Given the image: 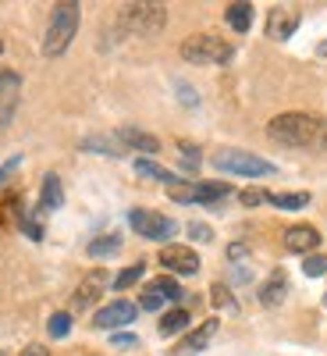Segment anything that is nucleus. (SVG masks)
<instances>
[{
	"instance_id": "obj_1",
	"label": "nucleus",
	"mask_w": 327,
	"mask_h": 356,
	"mask_svg": "<svg viewBox=\"0 0 327 356\" xmlns=\"http://www.w3.org/2000/svg\"><path fill=\"white\" fill-rule=\"evenodd\" d=\"M267 136L285 146H324L327 143V122L306 111H288L267 122Z\"/></svg>"
},
{
	"instance_id": "obj_2",
	"label": "nucleus",
	"mask_w": 327,
	"mask_h": 356,
	"mask_svg": "<svg viewBox=\"0 0 327 356\" xmlns=\"http://www.w3.org/2000/svg\"><path fill=\"white\" fill-rule=\"evenodd\" d=\"M78 18H82V11H78L75 0L53 8L50 25H47V36H43V54H47V57H61V54L72 47V40H75V33H78Z\"/></svg>"
},
{
	"instance_id": "obj_3",
	"label": "nucleus",
	"mask_w": 327,
	"mask_h": 356,
	"mask_svg": "<svg viewBox=\"0 0 327 356\" xmlns=\"http://www.w3.org/2000/svg\"><path fill=\"white\" fill-rule=\"evenodd\" d=\"M182 57L189 65H228L235 57V47L214 33H199L182 43Z\"/></svg>"
},
{
	"instance_id": "obj_4",
	"label": "nucleus",
	"mask_w": 327,
	"mask_h": 356,
	"mask_svg": "<svg viewBox=\"0 0 327 356\" xmlns=\"http://www.w3.org/2000/svg\"><path fill=\"white\" fill-rule=\"evenodd\" d=\"M214 168L228 171V175H242V178H260V175H274L278 171L271 161H263L256 154H246V150H217L214 154Z\"/></svg>"
},
{
	"instance_id": "obj_5",
	"label": "nucleus",
	"mask_w": 327,
	"mask_h": 356,
	"mask_svg": "<svg viewBox=\"0 0 327 356\" xmlns=\"http://www.w3.org/2000/svg\"><path fill=\"white\" fill-rule=\"evenodd\" d=\"M117 22H121L128 33H135V36H153V33L164 29L167 11H164V4H125Z\"/></svg>"
},
{
	"instance_id": "obj_6",
	"label": "nucleus",
	"mask_w": 327,
	"mask_h": 356,
	"mask_svg": "<svg viewBox=\"0 0 327 356\" xmlns=\"http://www.w3.org/2000/svg\"><path fill=\"white\" fill-rule=\"evenodd\" d=\"M128 225L135 235H142V239H153V243H167L171 235L178 232V225L164 214H153V211H132L128 214Z\"/></svg>"
},
{
	"instance_id": "obj_7",
	"label": "nucleus",
	"mask_w": 327,
	"mask_h": 356,
	"mask_svg": "<svg viewBox=\"0 0 327 356\" xmlns=\"http://www.w3.org/2000/svg\"><path fill=\"white\" fill-rule=\"evenodd\" d=\"M135 314H139V307H135V303H128V300H114V303H107V307H100V310H97L93 324H97V328L114 332V328H125V324H132V321H135Z\"/></svg>"
},
{
	"instance_id": "obj_8",
	"label": "nucleus",
	"mask_w": 327,
	"mask_h": 356,
	"mask_svg": "<svg viewBox=\"0 0 327 356\" xmlns=\"http://www.w3.org/2000/svg\"><path fill=\"white\" fill-rule=\"evenodd\" d=\"M160 264L167 267V271H174V275H196L199 271V257H196V250H189V246H164L160 250Z\"/></svg>"
},
{
	"instance_id": "obj_9",
	"label": "nucleus",
	"mask_w": 327,
	"mask_h": 356,
	"mask_svg": "<svg viewBox=\"0 0 327 356\" xmlns=\"http://www.w3.org/2000/svg\"><path fill=\"white\" fill-rule=\"evenodd\" d=\"M295 29H299V11L271 8V15H267V36H271V40H288Z\"/></svg>"
},
{
	"instance_id": "obj_10",
	"label": "nucleus",
	"mask_w": 327,
	"mask_h": 356,
	"mask_svg": "<svg viewBox=\"0 0 327 356\" xmlns=\"http://www.w3.org/2000/svg\"><path fill=\"white\" fill-rule=\"evenodd\" d=\"M320 246V232L313 225H295L285 232V250L292 253H313Z\"/></svg>"
},
{
	"instance_id": "obj_11",
	"label": "nucleus",
	"mask_w": 327,
	"mask_h": 356,
	"mask_svg": "<svg viewBox=\"0 0 327 356\" xmlns=\"http://www.w3.org/2000/svg\"><path fill=\"white\" fill-rule=\"evenodd\" d=\"M117 143H121L125 150H142V154H157V150H160L157 136L142 132V129H132V125H125L121 132H117Z\"/></svg>"
},
{
	"instance_id": "obj_12",
	"label": "nucleus",
	"mask_w": 327,
	"mask_h": 356,
	"mask_svg": "<svg viewBox=\"0 0 327 356\" xmlns=\"http://www.w3.org/2000/svg\"><path fill=\"white\" fill-rule=\"evenodd\" d=\"M217 335V321H203L196 332H189L182 342H178V349L174 353H182V356H189V353H199V349H206V342H210Z\"/></svg>"
},
{
	"instance_id": "obj_13",
	"label": "nucleus",
	"mask_w": 327,
	"mask_h": 356,
	"mask_svg": "<svg viewBox=\"0 0 327 356\" xmlns=\"http://www.w3.org/2000/svg\"><path fill=\"white\" fill-rule=\"evenodd\" d=\"M285 296H288V275L278 267V271L263 282V289H260V303H263V307H278V303H285Z\"/></svg>"
},
{
	"instance_id": "obj_14",
	"label": "nucleus",
	"mask_w": 327,
	"mask_h": 356,
	"mask_svg": "<svg viewBox=\"0 0 327 356\" xmlns=\"http://www.w3.org/2000/svg\"><path fill=\"white\" fill-rule=\"evenodd\" d=\"M65 203V189H61V178H57L53 171L43 175V193H40V207L43 211H57V207Z\"/></svg>"
},
{
	"instance_id": "obj_15",
	"label": "nucleus",
	"mask_w": 327,
	"mask_h": 356,
	"mask_svg": "<svg viewBox=\"0 0 327 356\" xmlns=\"http://www.w3.org/2000/svg\"><path fill=\"white\" fill-rule=\"evenodd\" d=\"M110 278H107V271H93V275H89L82 285H78V296H75V307H89V303H93L97 300V296H100V289L107 285Z\"/></svg>"
},
{
	"instance_id": "obj_16",
	"label": "nucleus",
	"mask_w": 327,
	"mask_h": 356,
	"mask_svg": "<svg viewBox=\"0 0 327 356\" xmlns=\"http://www.w3.org/2000/svg\"><path fill=\"white\" fill-rule=\"evenodd\" d=\"M135 171L142 175V178H153V182H164V186H174L178 182V178L167 171V168H160L157 161H150V157H139L135 161Z\"/></svg>"
},
{
	"instance_id": "obj_17",
	"label": "nucleus",
	"mask_w": 327,
	"mask_h": 356,
	"mask_svg": "<svg viewBox=\"0 0 327 356\" xmlns=\"http://www.w3.org/2000/svg\"><path fill=\"white\" fill-rule=\"evenodd\" d=\"M224 18H228V25L235 29V33H249V25H253V4H228Z\"/></svg>"
},
{
	"instance_id": "obj_18",
	"label": "nucleus",
	"mask_w": 327,
	"mask_h": 356,
	"mask_svg": "<svg viewBox=\"0 0 327 356\" xmlns=\"http://www.w3.org/2000/svg\"><path fill=\"white\" fill-rule=\"evenodd\" d=\"M117 250H121V235H100V239H93L85 246V253L93 260H103V257H114Z\"/></svg>"
},
{
	"instance_id": "obj_19",
	"label": "nucleus",
	"mask_w": 327,
	"mask_h": 356,
	"mask_svg": "<svg viewBox=\"0 0 327 356\" xmlns=\"http://www.w3.org/2000/svg\"><path fill=\"white\" fill-rule=\"evenodd\" d=\"M267 203H274L278 211H303V207L310 203V193H271Z\"/></svg>"
},
{
	"instance_id": "obj_20",
	"label": "nucleus",
	"mask_w": 327,
	"mask_h": 356,
	"mask_svg": "<svg viewBox=\"0 0 327 356\" xmlns=\"http://www.w3.org/2000/svg\"><path fill=\"white\" fill-rule=\"evenodd\" d=\"M189 328V314L185 310H167L160 317V335H178V332H185Z\"/></svg>"
},
{
	"instance_id": "obj_21",
	"label": "nucleus",
	"mask_w": 327,
	"mask_h": 356,
	"mask_svg": "<svg viewBox=\"0 0 327 356\" xmlns=\"http://www.w3.org/2000/svg\"><path fill=\"white\" fill-rule=\"evenodd\" d=\"M82 146H85V150H93V154H110V157H121V154H125V146L117 143V136H114V139L97 136V139H85Z\"/></svg>"
},
{
	"instance_id": "obj_22",
	"label": "nucleus",
	"mask_w": 327,
	"mask_h": 356,
	"mask_svg": "<svg viewBox=\"0 0 327 356\" xmlns=\"http://www.w3.org/2000/svg\"><path fill=\"white\" fill-rule=\"evenodd\" d=\"M167 196H171L174 203H199V189H196V182H182V178H178L174 186H167Z\"/></svg>"
},
{
	"instance_id": "obj_23",
	"label": "nucleus",
	"mask_w": 327,
	"mask_h": 356,
	"mask_svg": "<svg viewBox=\"0 0 327 356\" xmlns=\"http://www.w3.org/2000/svg\"><path fill=\"white\" fill-rule=\"evenodd\" d=\"M142 271H146V264H132V267H125V271H121V275L114 278V289H117V292L132 289V285H135V282L142 278Z\"/></svg>"
},
{
	"instance_id": "obj_24",
	"label": "nucleus",
	"mask_w": 327,
	"mask_h": 356,
	"mask_svg": "<svg viewBox=\"0 0 327 356\" xmlns=\"http://www.w3.org/2000/svg\"><path fill=\"white\" fill-rule=\"evenodd\" d=\"M199 189V203H217V200H224V196H231V186H221V182H214V186H196Z\"/></svg>"
},
{
	"instance_id": "obj_25",
	"label": "nucleus",
	"mask_w": 327,
	"mask_h": 356,
	"mask_svg": "<svg viewBox=\"0 0 327 356\" xmlns=\"http://www.w3.org/2000/svg\"><path fill=\"white\" fill-rule=\"evenodd\" d=\"M47 332H50V339H65V335L72 332V317H68V314H53V317L47 321Z\"/></svg>"
},
{
	"instance_id": "obj_26",
	"label": "nucleus",
	"mask_w": 327,
	"mask_h": 356,
	"mask_svg": "<svg viewBox=\"0 0 327 356\" xmlns=\"http://www.w3.org/2000/svg\"><path fill=\"white\" fill-rule=\"evenodd\" d=\"M150 289H153V292H160L164 300H182V285H178L174 278H157Z\"/></svg>"
},
{
	"instance_id": "obj_27",
	"label": "nucleus",
	"mask_w": 327,
	"mask_h": 356,
	"mask_svg": "<svg viewBox=\"0 0 327 356\" xmlns=\"http://www.w3.org/2000/svg\"><path fill=\"white\" fill-rule=\"evenodd\" d=\"M303 275H306V278H320V275H327V257L310 253V257H306V264H303Z\"/></svg>"
},
{
	"instance_id": "obj_28",
	"label": "nucleus",
	"mask_w": 327,
	"mask_h": 356,
	"mask_svg": "<svg viewBox=\"0 0 327 356\" xmlns=\"http://www.w3.org/2000/svg\"><path fill=\"white\" fill-rule=\"evenodd\" d=\"M267 196H271L267 189H242L239 193V203L242 207H260V203H267Z\"/></svg>"
},
{
	"instance_id": "obj_29",
	"label": "nucleus",
	"mask_w": 327,
	"mask_h": 356,
	"mask_svg": "<svg viewBox=\"0 0 327 356\" xmlns=\"http://www.w3.org/2000/svg\"><path fill=\"white\" fill-rule=\"evenodd\" d=\"M178 154H182V161H185V168H189V171H196V168H199V150H196L192 143H178Z\"/></svg>"
},
{
	"instance_id": "obj_30",
	"label": "nucleus",
	"mask_w": 327,
	"mask_h": 356,
	"mask_svg": "<svg viewBox=\"0 0 327 356\" xmlns=\"http://www.w3.org/2000/svg\"><path fill=\"white\" fill-rule=\"evenodd\" d=\"M139 307H142V310H160V307H164V296L153 292V289H146L142 300H139Z\"/></svg>"
},
{
	"instance_id": "obj_31",
	"label": "nucleus",
	"mask_w": 327,
	"mask_h": 356,
	"mask_svg": "<svg viewBox=\"0 0 327 356\" xmlns=\"http://www.w3.org/2000/svg\"><path fill=\"white\" fill-rule=\"evenodd\" d=\"M189 235H192L196 243H210V239H214V232L206 228V225H199V221H192V225H189Z\"/></svg>"
},
{
	"instance_id": "obj_32",
	"label": "nucleus",
	"mask_w": 327,
	"mask_h": 356,
	"mask_svg": "<svg viewBox=\"0 0 327 356\" xmlns=\"http://www.w3.org/2000/svg\"><path fill=\"white\" fill-rule=\"evenodd\" d=\"M15 89H18V75L15 72H0V97L15 93Z\"/></svg>"
},
{
	"instance_id": "obj_33",
	"label": "nucleus",
	"mask_w": 327,
	"mask_h": 356,
	"mask_svg": "<svg viewBox=\"0 0 327 356\" xmlns=\"http://www.w3.org/2000/svg\"><path fill=\"white\" fill-rule=\"evenodd\" d=\"M214 303H217V307H228V310H235V300L228 296V289H224V285H214Z\"/></svg>"
},
{
	"instance_id": "obj_34",
	"label": "nucleus",
	"mask_w": 327,
	"mask_h": 356,
	"mask_svg": "<svg viewBox=\"0 0 327 356\" xmlns=\"http://www.w3.org/2000/svg\"><path fill=\"white\" fill-rule=\"evenodd\" d=\"M110 342H114V349H135V346H139V339H135V335H121V332H117Z\"/></svg>"
},
{
	"instance_id": "obj_35",
	"label": "nucleus",
	"mask_w": 327,
	"mask_h": 356,
	"mask_svg": "<svg viewBox=\"0 0 327 356\" xmlns=\"http://www.w3.org/2000/svg\"><path fill=\"white\" fill-rule=\"evenodd\" d=\"M246 257H249V250H246V246H239V243L228 246V260H246Z\"/></svg>"
},
{
	"instance_id": "obj_36",
	"label": "nucleus",
	"mask_w": 327,
	"mask_h": 356,
	"mask_svg": "<svg viewBox=\"0 0 327 356\" xmlns=\"http://www.w3.org/2000/svg\"><path fill=\"white\" fill-rule=\"evenodd\" d=\"M22 356H50V349L47 346H28V349H22Z\"/></svg>"
},
{
	"instance_id": "obj_37",
	"label": "nucleus",
	"mask_w": 327,
	"mask_h": 356,
	"mask_svg": "<svg viewBox=\"0 0 327 356\" xmlns=\"http://www.w3.org/2000/svg\"><path fill=\"white\" fill-rule=\"evenodd\" d=\"M15 164H18V161H11V164H4V168H0V186H4V182H8V175L15 171Z\"/></svg>"
},
{
	"instance_id": "obj_38",
	"label": "nucleus",
	"mask_w": 327,
	"mask_h": 356,
	"mask_svg": "<svg viewBox=\"0 0 327 356\" xmlns=\"http://www.w3.org/2000/svg\"><path fill=\"white\" fill-rule=\"evenodd\" d=\"M320 54H324V57H327V43H320Z\"/></svg>"
},
{
	"instance_id": "obj_39",
	"label": "nucleus",
	"mask_w": 327,
	"mask_h": 356,
	"mask_svg": "<svg viewBox=\"0 0 327 356\" xmlns=\"http://www.w3.org/2000/svg\"><path fill=\"white\" fill-rule=\"evenodd\" d=\"M0 54H4V43H0Z\"/></svg>"
},
{
	"instance_id": "obj_40",
	"label": "nucleus",
	"mask_w": 327,
	"mask_h": 356,
	"mask_svg": "<svg viewBox=\"0 0 327 356\" xmlns=\"http://www.w3.org/2000/svg\"><path fill=\"white\" fill-rule=\"evenodd\" d=\"M324 307H327V296H324Z\"/></svg>"
}]
</instances>
